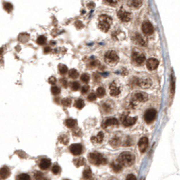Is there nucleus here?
<instances>
[{"instance_id":"48","label":"nucleus","mask_w":180,"mask_h":180,"mask_svg":"<svg viewBox=\"0 0 180 180\" xmlns=\"http://www.w3.org/2000/svg\"><path fill=\"white\" fill-rule=\"evenodd\" d=\"M75 25L77 26V28H78V29H81V28H83V24L80 23L79 21H78V22L75 24Z\"/></svg>"},{"instance_id":"3","label":"nucleus","mask_w":180,"mask_h":180,"mask_svg":"<svg viewBox=\"0 0 180 180\" xmlns=\"http://www.w3.org/2000/svg\"><path fill=\"white\" fill-rule=\"evenodd\" d=\"M88 159L92 164H94L96 166L105 165L106 162H107L106 158L102 154H100V153H97V152L90 153L89 156H88Z\"/></svg>"},{"instance_id":"43","label":"nucleus","mask_w":180,"mask_h":180,"mask_svg":"<svg viewBox=\"0 0 180 180\" xmlns=\"http://www.w3.org/2000/svg\"><path fill=\"white\" fill-rule=\"evenodd\" d=\"M88 91H89V86H88V85H85V86H83V87L81 88V92L83 93V94L86 93Z\"/></svg>"},{"instance_id":"29","label":"nucleus","mask_w":180,"mask_h":180,"mask_svg":"<svg viewBox=\"0 0 180 180\" xmlns=\"http://www.w3.org/2000/svg\"><path fill=\"white\" fill-rule=\"evenodd\" d=\"M85 159L83 158H76L74 160V164L76 166H81L85 164Z\"/></svg>"},{"instance_id":"28","label":"nucleus","mask_w":180,"mask_h":180,"mask_svg":"<svg viewBox=\"0 0 180 180\" xmlns=\"http://www.w3.org/2000/svg\"><path fill=\"white\" fill-rule=\"evenodd\" d=\"M59 141L61 143H62V144H64V145H67L69 143V137L67 135H65V134H63L59 138Z\"/></svg>"},{"instance_id":"19","label":"nucleus","mask_w":180,"mask_h":180,"mask_svg":"<svg viewBox=\"0 0 180 180\" xmlns=\"http://www.w3.org/2000/svg\"><path fill=\"white\" fill-rule=\"evenodd\" d=\"M10 176V170L8 168L4 166V168H0V178L1 179H5Z\"/></svg>"},{"instance_id":"11","label":"nucleus","mask_w":180,"mask_h":180,"mask_svg":"<svg viewBox=\"0 0 180 180\" xmlns=\"http://www.w3.org/2000/svg\"><path fill=\"white\" fill-rule=\"evenodd\" d=\"M118 17L120 18V20H121L122 22H129L131 19V13L125 11L123 9H121L118 12Z\"/></svg>"},{"instance_id":"10","label":"nucleus","mask_w":180,"mask_h":180,"mask_svg":"<svg viewBox=\"0 0 180 180\" xmlns=\"http://www.w3.org/2000/svg\"><path fill=\"white\" fill-rule=\"evenodd\" d=\"M137 121V118L136 117H130L128 115H124L122 117V122H123V125L125 126V127H130V126H132L134 125L135 122Z\"/></svg>"},{"instance_id":"39","label":"nucleus","mask_w":180,"mask_h":180,"mask_svg":"<svg viewBox=\"0 0 180 180\" xmlns=\"http://www.w3.org/2000/svg\"><path fill=\"white\" fill-rule=\"evenodd\" d=\"M17 180H31V177L27 174H20L17 177Z\"/></svg>"},{"instance_id":"33","label":"nucleus","mask_w":180,"mask_h":180,"mask_svg":"<svg viewBox=\"0 0 180 180\" xmlns=\"http://www.w3.org/2000/svg\"><path fill=\"white\" fill-rule=\"evenodd\" d=\"M142 0H132V1L131 2V6H133V7H135V8L140 7V6L142 5Z\"/></svg>"},{"instance_id":"37","label":"nucleus","mask_w":180,"mask_h":180,"mask_svg":"<svg viewBox=\"0 0 180 180\" xmlns=\"http://www.w3.org/2000/svg\"><path fill=\"white\" fill-rule=\"evenodd\" d=\"M52 173L53 174H55V175H58V174H59V173H61V166H59V165H54L52 166Z\"/></svg>"},{"instance_id":"9","label":"nucleus","mask_w":180,"mask_h":180,"mask_svg":"<svg viewBox=\"0 0 180 180\" xmlns=\"http://www.w3.org/2000/svg\"><path fill=\"white\" fill-rule=\"evenodd\" d=\"M148 98H149V96H148L147 93L142 92V91H137L132 96V99L136 102H144L147 101Z\"/></svg>"},{"instance_id":"26","label":"nucleus","mask_w":180,"mask_h":180,"mask_svg":"<svg viewBox=\"0 0 180 180\" xmlns=\"http://www.w3.org/2000/svg\"><path fill=\"white\" fill-rule=\"evenodd\" d=\"M58 69H59V72L61 73V75L66 74V72H68V67H67V66L64 65V64H59L58 66Z\"/></svg>"},{"instance_id":"17","label":"nucleus","mask_w":180,"mask_h":180,"mask_svg":"<svg viewBox=\"0 0 180 180\" xmlns=\"http://www.w3.org/2000/svg\"><path fill=\"white\" fill-rule=\"evenodd\" d=\"M51 160L49 158H43L41 160V162H40L39 164V166H40V168L42 169V170H46V169H48L50 168V166H51Z\"/></svg>"},{"instance_id":"49","label":"nucleus","mask_w":180,"mask_h":180,"mask_svg":"<svg viewBox=\"0 0 180 180\" xmlns=\"http://www.w3.org/2000/svg\"><path fill=\"white\" fill-rule=\"evenodd\" d=\"M109 4H112V5H115V4H117L119 0H106Z\"/></svg>"},{"instance_id":"5","label":"nucleus","mask_w":180,"mask_h":180,"mask_svg":"<svg viewBox=\"0 0 180 180\" xmlns=\"http://www.w3.org/2000/svg\"><path fill=\"white\" fill-rule=\"evenodd\" d=\"M121 91H122V86L118 82H113L109 86V91L111 96L114 97L118 96L121 93Z\"/></svg>"},{"instance_id":"25","label":"nucleus","mask_w":180,"mask_h":180,"mask_svg":"<svg viewBox=\"0 0 180 180\" xmlns=\"http://www.w3.org/2000/svg\"><path fill=\"white\" fill-rule=\"evenodd\" d=\"M113 109V106L110 105L108 102H105L102 105V110L104 113H109Z\"/></svg>"},{"instance_id":"13","label":"nucleus","mask_w":180,"mask_h":180,"mask_svg":"<svg viewBox=\"0 0 180 180\" xmlns=\"http://www.w3.org/2000/svg\"><path fill=\"white\" fill-rule=\"evenodd\" d=\"M69 150H70V152L72 153L73 155L78 156V155H80L82 153L83 148H82V146L80 144H73V145L70 146Z\"/></svg>"},{"instance_id":"50","label":"nucleus","mask_w":180,"mask_h":180,"mask_svg":"<svg viewBox=\"0 0 180 180\" xmlns=\"http://www.w3.org/2000/svg\"><path fill=\"white\" fill-rule=\"evenodd\" d=\"M94 80H95V81H96V82H99L100 81V76L96 73V74H94Z\"/></svg>"},{"instance_id":"51","label":"nucleus","mask_w":180,"mask_h":180,"mask_svg":"<svg viewBox=\"0 0 180 180\" xmlns=\"http://www.w3.org/2000/svg\"><path fill=\"white\" fill-rule=\"evenodd\" d=\"M50 51H51L50 47H45V49H44V52H45V54H47V52H49Z\"/></svg>"},{"instance_id":"2","label":"nucleus","mask_w":180,"mask_h":180,"mask_svg":"<svg viewBox=\"0 0 180 180\" xmlns=\"http://www.w3.org/2000/svg\"><path fill=\"white\" fill-rule=\"evenodd\" d=\"M112 25V18L106 15H102L98 17V27L103 32H107Z\"/></svg>"},{"instance_id":"6","label":"nucleus","mask_w":180,"mask_h":180,"mask_svg":"<svg viewBox=\"0 0 180 180\" xmlns=\"http://www.w3.org/2000/svg\"><path fill=\"white\" fill-rule=\"evenodd\" d=\"M157 117V110L154 109H149L144 113V121L147 123H151Z\"/></svg>"},{"instance_id":"4","label":"nucleus","mask_w":180,"mask_h":180,"mask_svg":"<svg viewBox=\"0 0 180 180\" xmlns=\"http://www.w3.org/2000/svg\"><path fill=\"white\" fill-rule=\"evenodd\" d=\"M104 61L110 65H115L119 61V56L115 51H109L104 55Z\"/></svg>"},{"instance_id":"35","label":"nucleus","mask_w":180,"mask_h":180,"mask_svg":"<svg viewBox=\"0 0 180 180\" xmlns=\"http://www.w3.org/2000/svg\"><path fill=\"white\" fill-rule=\"evenodd\" d=\"M46 41H47V39H46V37L45 36H43V35H41V36H39L38 37V39H37V44H40V45H43L45 43H46Z\"/></svg>"},{"instance_id":"22","label":"nucleus","mask_w":180,"mask_h":180,"mask_svg":"<svg viewBox=\"0 0 180 180\" xmlns=\"http://www.w3.org/2000/svg\"><path fill=\"white\" fill-rule=\"evenodd\" d=\"M135 41L139 44H141L142 46H145L146 45V40L141 35H139V34H136L135 35Z\"/></svg>"},{"instance_id":"1","label":"nucleus","mask_w":180,"mask_h":180,"mask_svg":"<svg viewBox=\"0 0 180 180\" xmlns=\"http://www.w3.org/2000/svg\"><path fill=\"white\" fill-rule=\"evenodd\" d=\"M118 161L123 166H131L134 164L135 158L130 152H123L118 158Z\"/></svg>"},{"instance_id":"30","label":"nucleus","mask_w":180,"mask_h":180,"mask_svg":"<svg viewBox=\"0 0 180 180\" xmlns=\"http://www.w3.org/2000/svg\"><path fill=\"white\" fill-rule=\"evenodd\" d=\"M13 8H14V6H13V5H12L11 3H8V2L4 3V9H5L6 12L10 13V12L13 10Z\"/></svg>"},{"instance_id":"53","label":"nucleus","mask_w":180,"mask_h":180,"mask_svg":"<svg viewBox=\"0 0 180 180\" xmlns=\"http://www.w3.org/2000/svg\"><path fill=\"white\" fill-rule=\"evenodd\" d=\"M112 180H115V179H112Z\"/></svg>"},{"instance_id":"24","label":"nucleus","mask_w":180,"mask_h":180,"mask_svg":"<svg viewBox=\"0 0 180 180\" xmlns=\"http://www.w3.org/2000/svg\"><path fill=\"white\" fill-rule=\"evenodd\" d=\"M91 177H92V172H91V169H90L89 168H86V169L84 170V172H83V177H84V179H86V180H88V179H90V178H91Z\"/></svg>"},{"instance_id":"15","label":"nucleus","mask_w":180,"mask_h":180,"mask_svg":"<svg viewBox=\"0 0 180 180\" xmlns=\"http://www.w3.org/2000/svg\"><path fill=\"white\" fill-rule=\"evenodd\" d=\"M138 85L139 86H141L142 88H149L150 87V85L152 84V82H151V80L150 78H147V77H145V78H142V79H140L138 80Z\"/></svg>"},{"instance_id":"12","label":"nucleus","mask_w":180,"mask_h":180,"mask_svg":"<svg viewBox=\"0 0 180 180\" xmlns=\"http://www.w3.org/2000/svg\"><path fill=\"white\" fill-rule=\"evenodd\" d=\"M138 146H139L140 151H141L142 153L145 152V150L147 149L148 146H149V140H148V138H146V137L141 138V139H140L139 142H138Z\"/></svg>"},{"instance_id":"42","label":"nucleus","mask_w":180,"mask_h":180,"mask_svg":"<svg viewBox=\"0 0 180 180\" xmlns=\"http://www.w3.org/2000/svg\"><path fill=\"white\" fill-rule=\"evenodd\" d=\"M88 100L89 102H94V101H96V95L95 94L94 92H92L88 96Z\"/></svg>"},{"instance_id":"31","label":"nucleus","mask_w":180,"mask_h":180,"mask_svg":"<svg viewBox=\"0 0 180 180\" xmlns=\"http://www.w3.org/2000/svg\"><path fill=\"white\" fill-rule=\"evenodd\" d=\"M96 95L100 98H102L105 95V90L104 88L103 87H99L97 90H96Z\"/></svg>"},{"instance_id":"34","label":"nucleus","mask_w":180,"mask_h":180,"mask_svg":"<svg viewBox=\"0 0 180 180\" xmlns=\"http://www.w3.org/2000/svg\"><path fill=\"white\" fill-rule=\"evenodd\" d=\"M69 75L70 78L76 79V78H78V71L75 70V69H71V70L69 71Z\"/></svg>"},{"instance_id":"23","label":"nucleus","mask_w":180,"mask_h":180,"mask_svg":"<svg viewBox=\"0 0 180 180\" xmlns=\"http://www.w3.org/2000/svg\"><path fill=\"white\" fill-rule=\"evenodd\" d=\"M110 144L113 146V147H118L120 144H121V139H120V138L119 137H116V136H115L114 138H113L111 140H110Z\"/></svg>"},{"instance_id":"38","label":"nucleus","mask_w":180,"mask_h":180,"mask_svg":"<svg viewBox=\"0 0 180 180\" xmlns=\"http://www.w3.org/2000/svg\"><path fill=\"white\" fill-rule=\"evenodd\" d=\"M89 79H90V77H89V75L88 74V73H83V74L80 76V80L85 83H88V81H89Z\"/></svg>"},{"instance_id":"52","label":"nucleus","mask_w":180,"mask_h":180,"mask_svg":"<svg viewBox=\"0 0 180 180\" xmlns=\"http://www.w3.org/2000/svg\"><path fill=\"white\" fill-rule=\"evenodd\" d=\"M63 180H70V179H63Z\"/></svg>"},{"instance_id":"46","label":"nucleus","mask_w":180,"mask_h":180,"mask_svg":"<svg viewBox=\"0 0 180 180\" xmlns=\"http://www.w3.org/2000/svg\"><path fill=\"white\" fill-rule=\"evenodd\" d=\"M126 180H136V177L134 175H132V174H130L127 176V177H126Z\"/></svg>"},{"instance_id":"32","label":"nucleus","mask_w":180,"mask_h":180,"mask_svg":"<svg viewBox=\"0 0 180 180\" xmlns=\"http://www.w3.org/2000/svg\"><path fill=\"white\" fill-rule=\"evenodd\" d=\"M71 102H72V101H71L70 98H65V99L62 100V102H61V103H62V105L64 106V107H69V106L71 105Z\"/></svg>"},{"instance_id":"36","label":"nucleus","mask_w":180,"mask_h":180,"mask_svg":"<svg viewBox=\"0 0 180 180\" xmlns=\"http://www.w3.org/2000/svg\"><path fill=\"white\" fill-rule=\"evenodd\" d=\"M51 93L53 95H58V94H59V92H61V89H59L58 86H52L51 87Z\"/></svg>"},{"instance_id":"20","label":"nucleus","mask_w":180,"mask_h":180,"mask_svg":"<svg viewBox=\"0 0 180 180\" xmlns=\"http://www.w3.org/2000/svg\"><path fill=\"white\" fill-rule=\"evenodd\" d=\"M111 168H112V169L114 170L115 172L119 173V172H121V171H122V169H123V166H122L121 163H120V162L117 160V161L112 162V164H111Z\"/></svg>"},{"instance_id":"16","label":"nucleus","mask_w":180,"mask_h":180,"mask_svg":"<svg viewBox=\"0 0 180 180\" xmlns=\"http://www.w3.org/2000/svg\"><path fill=\"white\" fill-rule=\"evenodd\" d=\"M117 125H118V121L115 118H109V119H106L104 122L103 123V128L106 129V128H108V127L117 126Z\"/></svg>"},{"instance_id":"44","label":"nucleus","mask_w":180,"mask_h":180,"mask_svg":"<svg viewBox=\"0 0 180 180\" xmlns=\"http://www.w3.org/2000/svg\"><path fill=\"white\" fill-rule=\"evenodd\" d=\"M48 82H49V83H51V84H53V85H54V84L56 83V79H55V77L51 76V77H50V78H49Z\"/></svg>"},{"instance_id":"7","label":"nucleus","mask_w":180,"mask_h":180,"mask_svg":"<svg viewBox=\"0 0 180 180\" xmlns=\"http://www.w3.org/2000/svg\"><path fill=\"white\" fill-rule=\"evenodd\" d=\"M131 57H132L133 62H134L138 65H142L145 62V59H146L145 55L139 52H133Z\"/></svg>"},{"instance_id":"45","label":"nucleus","mask_w":180,"mask_h":180,"mask_svg":"<svg viewBox=\"0 0 180 180\" xmlns=\"http://www.w3.org/2000/svg\"><path fill=\"white\" fill-rule=\"evenodd\" d=\"M61 82L62 83V86H63L64 88H67V87H68V82H67V80L61 79Z\"/></svg>"},{"instance_id":"18","label":"nucleus","mask_w":180,"mask_h":180,"mask_svg":"<svg viewBox=\"0 0 180 180\" xmlns=\"http://www.w3.org/2000/svg\"><path fill=\"white\" fill-rule=\"evenodd\" d=\"M103 140H104V133L103 132H99L96 137H92L91 138V141L93 143H96V144L102 143Z\"/></svg>"},{"instance_id":"41","label":"nucleus","mask_w":180,"mask_h":180,"mask_svg":"<svg viewBox=\"0 0 180 180\" xmlns=\"http://www.w3.org/2000/svg\"><path fill=\"white\" fill-rule=\"evenodd\" d=\"M34 178L36 180H42L44 177H43L42 173H41V172H35L34 173Z\"/></svg>"},{"instance_id":"27","label":"nucleus","mask_w":180,"mask_h":180,"mask_svg":"<svg viewBox=\"0 0 180 180\" xmlns=\"http://www.w3.org/2000/svg\"><path fill=\"white\" fill-rule=\"evenodd\" d=\"M84 106H85V102H84L83 100H80V99L77 100L76 102H75V107H76L77 109L81 110V109L84 108Z\"/></svg>"},{"instance_id":"40","label":"nucleus","mask_w":180,"mask_h":180,"mask_svg":"<svg viewBox=\"0 0 180 180\" xmlns=\"http://www.w3.org/2000/svg\"><path fill=\"white\" fill-rule=\"evenodd\" d=\"M70 88H71L72 91H78L79 89V84H78V82H71L70 83Z\"/></svg>"},{"instance_id":"21","label":"nucleus","mask_w":180,"mask_h":180,"mask_svg":"<svg viewBox=\"0 0 180 180\" xmlns=\"http://www.w3.org/2000/svg\"><path fill=\"white\" fill-rule=\"evenodd\" d=\"M65 125L68 127V128H74V127L77 126V121L76 119H66L65 121Z\"/></svg>"},{"instance_id":"47","label":"nucleus","mask_w":180,"mask_h":180,"mask_svg":"<svg viewBox=\"0 0 180 180\" xmlns=\"http://www.w3.org/2000/svg\"><path fill=\"white\" fill-rule=\"evenodd\" d=\"M131 144H132V142H131V139L130 138H127V140H126V141L123 143L124 146H131Z\"/></svg>"},{"instance_id":"14","label":"nucleus","mask_w":180,"mask_h":180,"mask_svg":"<svg viewBox=\"0 0 180 180\" xmlns=\"http://www.w3.org/2000/svg\"><path fill=\"white\" fill-rule=\"evenodd\" d=\"M158 61L157 59L155 58H150L148 61H147V63H146V65H147V68L150 71L152 70H155L158 67Z\"/></svg>"},{"instance_id":"8","label":"nucleus","mask_w":180,"mask_h":180,"mask_svg":"<svg viewBox=\"0 0 180 180\" xmlns=\"http://www.w3.org/2000/svg\"><path fill=\"white\" fill-rule=\"evenodd\" d=\"M142 30L143 32V34L146 35H150L153 34V32H154V27H153V25L150 22H144L142 25Z\"/></svg>"}]
</instances>
